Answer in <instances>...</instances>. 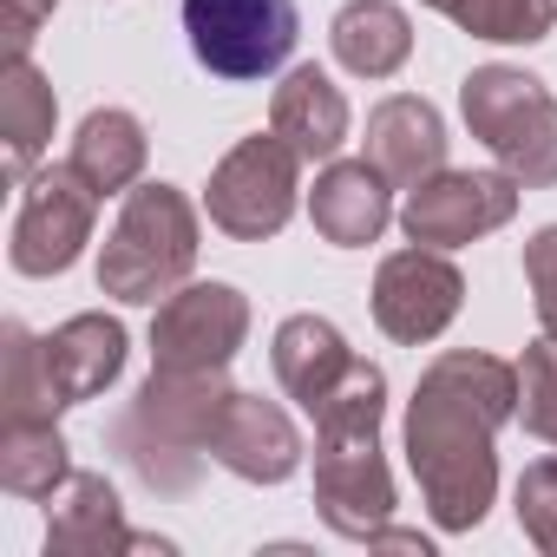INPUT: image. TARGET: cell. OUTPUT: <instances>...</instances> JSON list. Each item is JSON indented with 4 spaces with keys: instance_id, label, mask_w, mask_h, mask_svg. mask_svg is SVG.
<instances>
[{
    "instance_id": "obj_1",
    "label": "cell",
    "mask_w": 557,
    "mask_h": 557,
    "mask_svg": "<svg viewBox=\"0 0 557 557\" xmlns=\"http://www.w3.org/2000/svg\"><path fill=\"white\" fill-rule=\"evenodd\" d=\"M518 413V368L479 348L440 355L407 400V466L440 531H472L498 492V426Z\"/></svg>"
},
{
    "instance_id": "obj_2",
    "label": "cell",
    "mask_w": 557,
    "mask_h": 557,
    "mask_svg": "<svg viewBox=\"0 0 557 557\" xmlns=\"http://www.w3.org/2000/svg\"><path fill=\"white\" fill-rule=\"evenodd\" d=\"M381 413H387V374L374 361H355L348 381L309 413L315 420V511L335 537L374 544L394 524V472L381 459Z\"/></svg>"
},
{
    "instance_id": "obj_3",
    "label": "cell",
    "mask_w": 557,
    "mask_h": 557,
    "mask_svg": "<svg viewBox=\"0 0 557 557\" xmlns=\"http://www.w3.org/2000/svg\"><path fill=\"white\" fill-rule=\"evenodd\" d=\"M230 368L216 374H171V368H151V381L125 400V413L112 420V453L125 459V472L158 492V498H184L197 479H203V459H210V433H216V413L230 400Z\"/></svg>"
},
{
    "instance_id": "obj_4",
    "label": "cell",
    "mask_w": 557,
    "mask_h": 557,
    "mask_svg": "<svg viewBox=\"0 0 557 557\" xmlns=\"http://www.w3.org/2000/svg\"><path fill=\"white\" fill-rule=\"evenodd\" d=\"M197 210L177 184H132L112 236L99 243V289L112 302L158 309L197 269Z\"/></svg>"
},
{
    "instance_id": "obj_5",
    "label": "cell",
    "mask_w": 557,
    "mask_h": 557,
    "mask_svg": "<svg viewBox=\"0 0 557 557\" xmlns=\"http://www.w3.org/2000/svg\"><path fill=\"white\" fill-rule=\"evenodd\" d=\"M459 112L472 138L511 171L524 190L557 184V92L524 66H472L459 86Z\"/></svg>"
},
{
    "instance_id": "obj_6",
    "label": "cell",
    "mask_w": 557,
    "mask_h": 557,
    "mask_svg": "<svg viewBox=\"0 0 557 557\" xmlns=\"http://www.w3.org/2000/svg\"><path fill=\"white\" fill-rule=\"evenodd\" d=\"M296 190H302V151L283 132H256L236 151H223V164L210 171L203 210L223 236L262 243L296 216Z\"/></svg>"
},
{
    "instance_id": "obj_7",
    "label": "cell",
    "mask_w": 557,
    "mask_h": 557,
    "mask_svg": "<svg viewBox=\"0 0 557 557\" xmlns=\"http://www.w3.org/2000/svg\"><path fill=\"white\" fill-rule=\"evenodd\" d=\"M184 34L203 73L269 79L296 53V0H184Z\"/></svg>"
},
{
    "instance_id": "obj_8",
    "label": "cell",
    "mask_w": 557,
    "mask_h": 557,
    "mask_svg": "<svg viewBox=\"0 0 557 557\" xmlns=\"http://www.w3.org/2000/svg\"><path fill=\"white\" fill-rule=\"evenodd\" d=\"M249 335V296L230 283H184L151 315V368L171 374H216L236 361Z\"/></svg>"
},
{
    "instance_id": "obj_9",
    "label": "cell",
    "mask_w": 557,
    "mask_h": 557,
    "mask_svg": "<svg viewBox=\"0 0 557 557\" xmlns=\"http://www.w3.org/2000/svg\"><path fill=\"white\" fill-rule=\"evenodd\" d=\"M92 216H99V190L73 171V164H53V171H34L21 184V210H14V269L21 275H60L79 262V249L92 243Z\"/></svg>"
},
{
    "instance_id": "obj_10",
    "label": "cell",
    "mask_w": 557,
    "mask_h": 557,
    "mask_svg": "<svg viewBox=\"0 0 557 557\" xmlns=\"http://www.w3.org/2000/svg\"><path fill=\"white\" fill-rule=\"evenodd\" d=\"M518 177L511 171H433L426 184L407 190L400 203V230L407 243H426V249H459L498 223L518 216Z\"/></svg>"
},
{
    "instance_id": "obj_11",
    "label": "cell",
    "mask_w": 557,
    "mask_h": 557,
    "mask_svg": "<svg viewBox=\"0 0 557 557\" xmlns=\"http://www.w3.org/2000/svg\"><path fill=\"white\" fill-rule=\"evenodd\" d=\"M459 302H466V275L453 269L446 249H426V243L394 249V256L381 262V275H374V322H381V335L400 342V348L440 342V335L453 329Z\"/></svg>"
},
{
    "instance_id": "obj_12",
    "label": "cell",
    "mask_w": 557,
    "mask_h": 557,
    "mask_svg": "<svg viewBox=\"0 0 557 557\" xmlns=\"http://www.w3.org/2000/svg\"><path fill=\"white\" fill-rule=\"evenodd\" d=\"M210 459H216L230 479H243V485H283V479L302 466V433H296V420L275 407V400L236 387V394L223 400V413H216Z\"/></svg>"
},
{
    "instance_id": "obj_13",
    "label": "cell",
    "mask_w": 557,
    "mask_h": 557,
    "mask_svg": "<svg viewBox=\"0 0 557 557\" xmlns=\"http://www.w3.org/2000/svg\"><path fill=\"white\" fill-rule=\"evenodd\" d=\"M158 537H138L125 524V505L106 472H73L47 498V557H106V550H151Z\"/></svg>"
},
{
    "instance_id": "obj_14",
    "label": "cell",
    "mask_w": 557,
    "mask_h": 557,
    "mask_svg": "<svg viewBox=\"0 0 557 557\" xmlns=\"http://www.w3.org/2000/svg\"><path fill=\"white\" fill-rule=\"evenodd\" d=\"M368 164H381V177L394 190L426 184L433 171H446V125L426 99L394 92L368 112Z\"/></svg>"
},
{
    "instance_id": "obj_15",
    "label": "cell",
    "mask_w": 557,
    "mask_h": 557,
    "mask_svg": "<svg viewBox=\"0 0 557 557\" xmlns=\"http://www.w3.org/2000/svg\"><path fill=\"white\" fill-rule=\"evenodd\" d=\"M269 361H275V381H283V394H289L302 413H315V407L348 381V368H355L361 355L342 342V329H335L329 315H289L283 329H275Z\"/></svg>"
},
{
    "instance_id": "obj_16",
    "label": "cell",
    "mask_w": 557,
    "mask_h": 557,
    "mask_svg": "<svg viewBox=\"0 0 557 557\" xmlns=\"http://www.w3.org/2000/svg\"><path fill=\"white\" fill-rule=\"evenodd\" d=\"M309 216H315V230H322L335 249H361V243H374V236L387 230V216H394V184H387L381 164H368V158L329 164V171L315 177V190H309Z\"/></svg>"
},
{
    "instance_id": "obj_17",
    "label": "cell",
    "mask_w": 557,
    "mask_h": 557,
    "mask_svg": "<svg viewBox=\"0 0 557 557\" xmlns=\"http://www.w3.org/2000/svg\"><path fill=\"white\" fill-rule=\"evenodd\" d=\"M269 132H283L302 151V164L335 158L348 145V99H342V86L322 66H296L269 99Z\"/></svg>"
},
{
    "instance_id": "obj_18",
    "label": "cell",
    "mask_w": 557,
    "mask_h": 557,
    "mask_svg": "<svg viewBox=\"0 0 557 557\" xmlns=\"http://www.w3.org/2000/svg\"><path fill=\"white\" fill-rule=\"evenodd\" d=\"M47 368L66 407L99 400L119 374H125V322L112 315H73L47 335Z\"/></svg>"
},
{
    "instance_id": "obj_19",
    "label": "cell",
    "mask_w": 557,
    "mask_h": 557,
    "mask_svg": "<svg viewBox=\"0 0 557 557\" xmlns=\"http://www.w3.org/2000/svg\"><path fill=\"white\" fill-rule=\"evenodd\" d=\"M53 119H60V99H53L47 73L34 66V53L8 60V73H0V138H8L0 164H8V184L34 177V164L53 145Z\"/></svg>"
},
{
    "instance_id": "obj_20",
    "label": "cell",
    "mask_w": 557,
    "mask_h": 557,
    "mask_svg": "<svg viewBox=\"0 0 557 557\" xmlns=\"http://www.w3.org/2000/svg\"><path fill=\"white\" fill-rule=\"evenodd\" d=\"M145 158H151V145H145L138 112H125V106H99V112L79 119V132H73V158H66V164H73L99 197H125V190L145 177Z\"/></svg>"
},
{
    "instance_id": "obj_21",
    "label": "cell",
    "mask_w": 557,
    "mask_h": 557,
    "mask_svg": "<svg viewBox=\"0 0 557 557\" xmlns=\"http://www.w3.org/2000/svg\"><path fill=\"white\" fill-rule=\"evenodd\" d=\"M329 47L355 79H394L413 53V21L394 0H348L329 27Z\"/></svg>"
},
{
    "instance_id": "obj_22",
    "label": "cell",
    "mask_w": 557,
    "mask_h": 557,
    "mask_svg": "<svg viewBox=\"0 0 557 557\" xmlns=\"http://www.w3.org/2000/svg\"><path fill=\"white\" fill-rule=\"evenodd\" d=\"M66 433L53 420H0V492L14 498H53L73 479Z\"/></svg>"
},
{
    "instance_id": "obj_23",
    "label": "cell",
    "mask_w": 557,
    "mask_h": 557,
    "mask_svg": "<svg viewBox=\"0 0 557 557\" xmlns=\"http://www.w3.org/2000/svg\"><path fill=\"white\" fill-rule=\"evenodd\" d=\"M60 387L47 368V342L27 322H8V368H0V420H60Z\"/></svg>"
},
{
    "instance_id": "obj_24",
    "label": "cell",
    "mask_w": 557,
    "mask_h": 557,
    "mask_svg": "<svg viewBox=\"0 0 557 557\" xmlns=\"http://www.w3.org/2000/svg\"><path fill=\"white\" fill-rule=\"evenodd\" d=\"M426 8L466 27L472 40H498V47H531L557 21V0H426Z\"/></svg>"
},
{
    "instance_id": "obj_25",
    "label": "cell",
    "mask_w": 557,
    "mask_h": 557,
    "mask_svg": "<svg viewBox=\"0 0 557 557\" xmlns=\"http://www.w3.org/2000/svg\"><path fill=\"white\" fill-rule=\"evenodd\" d=\"M518 420L544 446H557V335L531 342L518 361Z\"/></svg>"
},
{
    "instance_id": "obj_26",
    "label": "cell",
    "mask_w": 557,
    "mask_h": 557,
    "mask_svg": "<svg viewBox=\"0 0 557 557\" xmlns=\"http://www.w3.org/2000/svg\"><path fill=\"white\" fill-rule=\"evenodd\" d=\"M518 531L544 557H557V459H531L518 472Z\"/></svg>"
},
{
    "instance_id": "obj_27",
    "label": "cell",
    "mask_w": 557,
    "mask_h": 557,
    "mask_svg": "<svg viewBox=\"0 0 557 557\" xmlns=\"http://www.w3.org/2000/svg\"><path fill=\"white\" fill-rule=\"evenodd\" d=\"M524 283H531L537 329L557 335V223H544V230L524 243Z\"/></svg>"
},
{
    "instance_id": "obj_28",
    "label": "cell",
    "mask_w": 557,
    "mask_h": 557,
    "mask_svg": "<svg viewBox=\"0 0 557 557\" xmlns=\"http://www.w3.org/2000/svg\"><path fill=\"white\" fill-rule=\"evenodd\" d=\"M60 0H8V60H27L34 53V34L53 21Z\"/></svg>"
}]
</instances>
